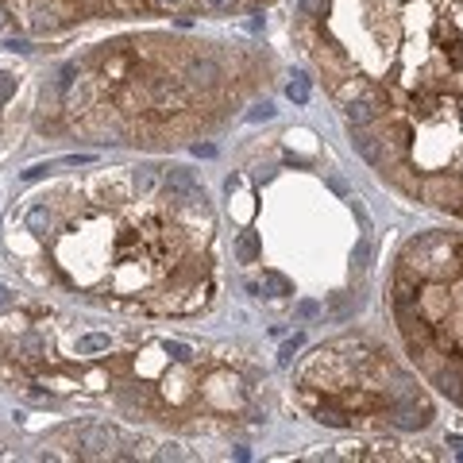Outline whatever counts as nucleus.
I'll use <instances>...</instances> for the list:
<instances>
[{
    "instance_id": "19",
    "label": "nucleus",
    "mask_w": 463,
    "mask_h": 463,
    "mask_svg": "<svg viewBox=\"0 0 463 463\" xmlns=\"http://www.w3.org/2000/svg\"><path fill=\"white\" fill-rule=\"evenodd\" d=\"M201 4H205L208 12H217V16H228V12L239 4V0H201Z\"/></svg>"
},
{
    "instance_id": "25",
    "label": "nucleus",
    "mask_w": 463,
    "mask_h": 463,
    "mask_svg": "<svg viewBox=\"0 0 463 463\" xmlns=\"http://www.w3.org/2000/svg\"><path fill=\"white\" fill-rule=\"evenodd\" d=\"M4 47H8V50H16V54H28V50H31V43H28V39H8Z\"/></svg>"
},
{
    "instance_id": "3",
    "label": "nucleus",
    "mask_w": 463,
    "mask_h": 463,
    "mask_svg": "<svg viewBox=\"0 0 463 463\" xmlns=\"http://www.w3.org/2000/svg\"><path fill=\"white\" fill-rule=\"evenodd\" d=\"M166 197L170 201H182V205H205V189L201 182L193 177V170H166Z\"/></svg>"
},
{
    "instance_id": "4",
    "label": "nucleus",
    "mask_w": 463,
    "mask_h": 463,
    "mask_svg": "<svg viewBox=\"0 0 463 463\" xmlns=\"http://www.w3.org/2000/svg\"><path fill=\"white\" fill-rule=\"evenodd\" d=\"M78 444L85 455H109L112 444H116V433H112L109 424H89V429H81Z\"/></svg>"
},
{
    "instance_id": "17",
    "label": "nucleus",
    "mask_w": 463,
    "mask_h": 463,
    "mask_svg": "<svg viewBox=\"0 0 463 463\" xmlns=\"http://www.w3.org/2000/svg\"><path fill=\"white\" fill-rule=\"evenodd\" d=\"M297 347H301V336L286 340V344H282V352H278V367H290V363H294V352H297Z\"/></svg>"
},
{
    "instance_id": "16",
    "label": "nucleus",
    "mask_w": 463,
    "mask_h": 463,
    "mask_svg": "<svg viewBox=\"0 0 463 463\" xmlns=\"http://www.w3.org/2000/svg\"><path fill=\"white\" fill-rule=\"evenodd\" d=\"M297 16H325V0H297Z\"/></svg>"
},
{
    "instance_id": "5",
    "label": "nucleus",
    "mask_w": 463,
    "mask_h": 463,
    "mask_svg": "<svg viewBox=\"0 0 463 463\" xmlns=\"http://www.w3.org/2000/svg\"><path fill=\"white\" fill-rule=\"evenodd\" d=\"M12 352L20 355L23 363H39L43 355H47V336H43V332H35V328H31V332H23L20 340L12 344Z\"/></svg>"
},
{
    "instance_id": "7",
    "label": "nucleus",
    "mask_w": 463,
    "mask_h": 463,
    "mask_svg": "<svg viewBox=\"0 0 463 463\" xmlns=\"http://www.w3.org/2000/svg\"><path fill=\"white\" fill-rule=\"evenodd\" d=\"M352 143H355V151L371 162V166H383L386 162V155H383V139L378 136H367V131H355L352 136Z\"/></svg>"
},
{
    "instance_id": "6",
    "label": "nucleus",
    "mask_w": 463,
    "mask_h": 463,
    "mask_svg": "<svg viewBox=\"0 0 463 463\" xmlns=\"http://www.w3.org/2000/svg\"><path fill=\"white\" fill-rule=\"evenodd\" d=\"M433 383H436V390H440V394H448L455 405H463V371H460V367L436 371V375H433Z\"/></svg>"
},
{
    "instance_id": "24",
    "label": "nucleus",
    "mask_w": 463,
    "mask_h": 463,
    "mask_svg": "<svg viewBox=\"0 0 463 463\" xmlns=\"http://www.w3.org/2000/svg\"><path fill=\"white\" fill-rule=\"evenodd\" d=\"M47 170H50V166H47V162H39V166H31V170H23V182H39V177H43V174H47Z\"/></svg>"
},
{
    "instance_id": "26",
    "label": "nucleus",
    "mask_w": 463,
    "mask_h": 463,
    "mask_svg": "<svg viewBox=\"0 0 463 463\" xmlns=\"http://www.w3.org/2000/svg\"><path fill=\"white\" fill-rule=\"evenodd\" d=\"M193 155H201V158H213V155H217V147H213V143H193Z\"/></svg>"
},
{
    "instance_id": "13",
    "label": "nucleus",
    "mask_w": 463,
    "mask_h": 463,
    "mask_svg": "<svg viewBox=\"0 0 463 463\" xmlns=\"http://www.w3.org/2000/svg\"><path fill=\"white\" fill-rule=\"evenodd\" d=\"M286 97L294 100V105H305L309 100V78H301V74H294V81L286 85Z\"/></svg>"
},
{
    "instance_id": "20",
    "label": "nucleus",
    "mask_w": 463,
    "mask_h": 463,
    "mask_svg": "<svg viewBox=\"0 0 463 463\" xmlns=\"http://www.w3.org/2000/svg\"><path fill=\"white\" fill-rule=\"evenodd\" d=\"M355 266H371V244L367 239H359V247H355Z\"/></svg>"
},
{
    "instance_id": "29",
    "label": "nucleus",
    "mask_w": 463,
    "mask_h": 463,
    "mask_svg": "<svg viewBox=\"0 0 463 463\" xmlns=\"http://www.w3.org/2000/svg\"><path fill=\"white\" fill-rule=\"evenodd\" d=\"M158 4H182V0H158Z\"/></svg>"
},
{
    "instance_id": "27",
    "label": "nucleus",
    "mask_w": 463,
    "mask_h": 463,
    "mask_svg": "<svg viewBox=\"0 0 463 463\" xmlns=\"http://www.w3.org/2000/svg\"><path fill=\"white\" fill-rule=\"evenodd\" d=\"M12 301H16V297H12V290H8V286H4V282H0V309H8V305H12Z\"/></svg>"
},
{
    "instance_id": "18",
    "label": "nucleus",
    "mask_w": 463,
    "mask_h": 463,
    "mask_svg": "<svg viewBox=\"0 0 463 463\" xmlns=\"http://www.w3.org/2000/svg\"><path fill=\"white\" fill-rule=\"evenodd\" d=\"M274 116V105H270V100H263V105H255V109L247 112V120H251V124H259V120H270Z\"/></svg>"
},
{
    "instance_id": "12",
    "label": "nucleus",
    "mask_w": 463,
    "mask_h": 463,
    "mask_svg": "<svg viewBox=\"0 0 463 463\" xmlns=\"http://www.w3.org/2000/svg\"><path fill=\"white\" fill-rule=\"evenodd\" d=\"M236 259H239V263H255V259H259V236H255V232H239Z\"/></svg>"
},
{
    "instance_id": "23",
    "label": "nucleus",
    "mask_w": 463,
    "mask_h": 463,
    "mask_svg": "<svg viewBox=\"0 0 463 463\" xmlns=\"http://www.w3.org/2000/svg\"><path fill=\"white\" fill-rule=\"evenodd\" d=\"M316 313H321L316 301H301V305H297V316H301V321H309V316H316Z\"/></svg>"
},
{
    "instance_id": "2",
    "label": "nucleus",
    "mask_w": 463,
    "mask_h": 463,
    "mask_svg": "<svg viewBox=\"0 0 463 463\" xmlns=\"http://www.w3.org/2000/svg\"><path fill=\"white\" fill-rule=\"evenodd\" d=\"M344 112H347V124H352V128H367V124H375V120L386 112V97L378 89H363L359 97L347 100Z\"/></svg>"
},
{
    "instance_id": "1",
    "label": "nucleus",
    "mask_w": 463,
    "mask_h": 463,
    "mask_svg": "<svg viewBox=\"0 0 463 463\" xmlns=\"http://www.w3.org/2000/svg\"><path fill=\"white\" fill-rule=\"evenodd\" d=\"M421 201L436 208H463V182L460 177H448V174H433L421 182Z\"/></svg>"
},
{
    "instance_id": "8",
    "label": "nucleus",
    "mask_w": 463,
    "mask_h": 463,
    "mask_svg": "<svg viewBox=\"0 0 463 463\" xmlns=\"http://www.w3.org/2000/svg\"><path fill=\"white\" fill-rule=\"evenodd\" d=\"M189 78L197 81V85H213L220 78V66L213 58H193L189 62Z\"/></svg>"
},
{
    "instance_id": "10",
    "label": "nucleus",
    "mask_w": 463,
    "mask_h": 463,
    "mask_svg": "<svg viewBox=\"0 0 463 463\" xmlns=\"http://www.w3.org/2000/svg\"><path fill=\"white\" fill-rule=\"evenodd\" d=\"M28 228L35 232V236H47L50 228H54V213H50L47 205H31V213H28Z\"/></svg>"
},
{
    "instance_id": "11",
    "label": "nucleus",
    "mask_w": 463,
    "mask_h": 463,
    "mask_svg": "<svg viewBox=\"0 0 463 463\" xmlns=\"http://www.w3.org/2000/svg\"><path fill=\"white\" fill-rule=\"evenodd\" d=\"M394 305L398 309H413L417 305V282H409L405 274H398V282H394Z\"/></svg>"
},
{
    "instance_id": "15",
    "label": "nucleus",
    "mask_w": 463,
    "mask_h": 463,
    "mask_svg": "<svg viewBox=\"0 0 463 463\" xmlns=\"http://www.w3.org/2000/svg\"><path fill=\"white\" fill-rule=\"evenodd\" d=\"M131 186H136L139 193H151V189H155V170H151V166H139L136 174H131Z\"/></svg>"
},
{
    "instance_id": "14",
    "label": "nucleus",
    "mask_w": 463,
    "mask_h": 463,
    "mask_svg": "<svg viewBox=\"0 0 463 463\" xmlns=\"http://www.w3.org/2000/svg\"><path fill=\"white\" fill-rule=\"evenodd\" d=\"M109 336H100V332H93V336H81L78 340V352H109Z\"/></svg>"
},
{
    "instance_id": "21",
    "label": "nucleus",
    "mask_w": 463,
    "mask_h": 463,
    "mask_svg": "<svg viewBox=\"0 0 463 463\" xmlns=\"http://www.w3.org/2000/svg\"><path fill=\"white\" fill-rule=\"evenodd\" d=\"M166 352H170V355H174L177 363H186V359H193V352H189V347H186V344H177V340H174V344H166Z\"/></svg>"
},
{
    "instance_id": "28",
    "label": "nucleus",
    "mask_w": 463,
    "mask_h": 463,
    "mask_svg": "<svg viewBox=\"0 0 463 463\" xmlns=\"http://www.w3.org/2000/svg\"><path fill=\"white\" fill-rule=\"evenodd\" d=\"M4 23H8V12H4V8H0V28H4Z\"/></svg>"
},
{
    "instance_id": "9",
    "label": "nucleus",
    "mask_w": 463,
    "mask_h": 463,
    "mask_svg": "<svg viewBox=\"0 0 463 463\" xmlns=\"http://www.w3.org/2000/svg\"><path fill=\"white\" fill-rule=\"evenodd\" d=\"M263 294L286 297V294H294V282H290L286 274H278V270H263Z\"/></svg>"
},
{
    "instance_id": "22",
    "label": "nucleus",
    "mask_w": 463,
    "mask_h": 463,
    "mask_svg": "<svg viewBox=\"0 0 463 463\" xmlns=\"http://www.w3.org/2000/svg\"><path fill=\"white\" fill-rule=\"evenodd\" d=\"M16 93V78L12 74H0V100H8Z\"/></svg>"
}]
</instances>
